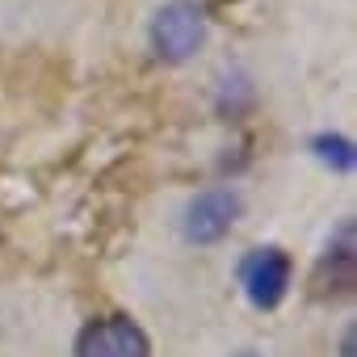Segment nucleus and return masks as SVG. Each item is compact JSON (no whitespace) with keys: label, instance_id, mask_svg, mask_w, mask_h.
<instances>
[{"label":"nucleus","instance_id":"1","mask_svg":"<svg viewBox=\"0 0 357 357\" xmlns=\"http://www.w3.org/2000/svg\"><path fill=\"white\" fill-rule=\"evenodd\" d=\"M151 51L164 59V63H185L202 51L206 43V13L198 0H168V5L155 9L151 17Z\"/></svg>","mask_w":357,"mask_h":357},{"label":"nucleus","instance_id":"4","mask_svg":"<svg viewBox=\"0 0 357 357\" xmlns=\"http://www.w3.org/2000/svg\"><path fill=\"white\" fill-rule=\"evenodd\" d=\"M147 353H151L147 332L126 315L93 319L76 336V357H147Z\"/></svg>","mask_w":357,"mask_h":357},{"label":"nucleus","instance_id":"2","mask_svg":"<svg viewBox=\"0 0 357 357\" xmlns=\"http://www.w3.org/2000/svg\"><path fill=\"white\" fill-rule=\"evenodd\" d=\"M240 211H244V202H240L236 190H227V185L202 190L198 198H190V206L181 215V231H185L190 244H215L236 227Z\"/></svg>","mask_w":357,"mask_h":357},{"label":"nucleus","instance_id":"5","mask_svg":"<svg viewBox=\"0 0 357 357\" xmlns=\"http://www.w3.org/2000/svg\"><path fill=\"white\" fill-rule=\"evenodd\" d=\"M357 282V248H353V223H340L336 240L328 244V252L319 257L315 265V298H336V294H349Z\"/></svg>","mask_w":357,"mask_h":357},{"label":"nucleus","instance_id":"3","mask_svg":"<svg viewBox=\"0 0 357 357\" xmlns=\"http://www.w3.org/2000/svg\"><path fill=\"white\" fill-rule=\"evenodd\" d=\"M290 273H294V265L282 248H252L240 261V282H244V294L257 311H273L286 298Z\"/></svg>","mask_w":357,"mask_h":357},{"label":"nucleus","instance_id":"7","mask_svg":"<svg viewBox=\"0 0 357 357\" xmlns=\"http://www.w3.org/2000/svg\"><path fill=\"white\" fill-rule=\"evenodd\" d=\"M340 357H353V332H344V353Z\"/></svg>","mask_w":357,"mask_h":357},{"label":"nucleus","instance_id":"6","mask_svg":"<svg viewBox=\"0 0 357 357\" xmlns=\"http://www.w3.org/2000/svg\"><path fill=\"white\" fill-rule=\"evenodd\" d=\"M311 151H315V160H324V164L336 168V172H349V168L357 164L353 139H344V135H315V139H311Z\"/></svg>","mask_w":357,"mask_h":357}]
</instances>
